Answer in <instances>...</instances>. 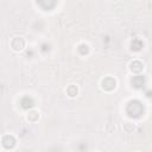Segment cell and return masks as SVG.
Masks as SVG:
<instances>
[{
	"instance_id": "obj_7",
	"label": "cell",
	"mask_w": 152,
	"mask_h": 152,
	"mask_svg": "<svg viewBox=\"0 0 152 152\" xmlns=\"http://www.w3.org/2000/svg\"><path fill=\"white\" fill-rule=\"evenodd\" d=\"M141 48H142V42H141L140 39H134V40L132 42V50L139 51Z\"/></svg>"
},
{
	"instance_id": "obj_8",
	"label": "cell",
	"mask_w": 152,
	"mask_h": 152,
	"mask_svg": "<svg viewBox=\"0 0 152 152\" xmlns=\"http://www.w3.org/2000/svg\"><path fill=\"white\" fill-rule=\"evenodd\" d=\"M39 6H42L44 10H50V8H52L56 4L53 2V1H51V2H46V1H39V2H37Z\"/></svg>"
},
{
	"instance_id": "obj_4",
	"label": "cell",
	"mask_w": 152,
	"mask_h": 152,
	"mask_svg": "<svg viewBox=\"0 0 152 152\" xmlns=\"http://www.w3.org/2000/svg\"><path fill=\"white\" fill-rule=\"evenodd\" d=\"M144 83H145V77L144 76H135L132 80V84L135 88H141L144 86Z\"/></svg>"
},
{
	"instance_id": "obj_6",
	"label": "cell",
	"mask_w": 152,
	"mask_h": 152,
	"mask_svg": "<svg viewBox=\"0 0 152 152\" xmlns=\"http://www.w3.org/2000/svg\"><path fill=\"white\" fill-rule=\"evenodd\" d=\"M142 64L139 62V61H134L132 64H131V69L133 70V71H135V72H139V71H141L142 70Z\"/></svg>"
},
{
	"instance_id": "obj_3",
	"label": "cell",
	"mask_w": 152,
	"mask_h": 152,
	"mask_svg": "<svg viewBox=\"0 0 152 152\" xmlns=\"http://www.w3.org/2000/svg\"><path fill=\"white\" fill-rule=\"evenodd\" d=\"M20 104H21V107H23L24 109H30V108H32V107H33L34 102H33V100H32L30 96H25V97H23V99H21Z\"/></svg>"
},
{
	"instance_id": "obj_1",
	"label": "cell",
	"mask_w": 152,
	"mask_h": 152,
	"mask_svg": "<svg viewBox=\"0 0 152 152\" xmlns=\"http://www.w3.org/2000/svg\"><path fill=\"white\" fill-rule=\"evenodd\" d=\"M127 113L132 118H139L144 113V106L140 101L133 100L127 104Z\"/></svg>"
},
{
	"instance_id": "obj_5",
	"label": "cell",
	"mask_w": 152,
	"mask_h": 152,
	"mask_svg": "<svg viewBox=\"0 0 152 152\" xmlns=\"http://www.w3.org/2000/svg\"><path fill=\"white\" fill-rule=\"evenodd\" d=\"M2 142H4V146H5V147L11 148V147H13V146H14L15 140H14V138H13V137H11V135H6V137H4Z\"/></svg>"
},
{
	"instance_id": "obj_9",
	"label": "cell",
	"mask_w": 152,
	"mask_h": 152,
	"mask_svg": "<svg viewBox=\"0 0 152 152\" xmlns=\"http://www.w3.org/2000/svg\"><path fill=\"white\" fill-rule=\"evenodd\" d=\"M78 50H80V52H81V53H83V55H84V53H87V52H88V46L83 44V45H81V46H80V49H78Z\"/></svg>"
},
{
	"instance_id": "obj_2",
	"label": "cell",
	"mask_w": 152,
	"mask_h": 152,
	"mask_svg": "<svg viewBox=\"0 0 152 152\" xmlns=\"http://www.w3.org/2000/svg\"><path fill=\"white\" fill-rule=\"evenodd\" d=\"M102 87H103V89H106V90H112V89H114V88H115V80H113L112 77L104 78L103 82H102Z\"/></svg>"
}]
</instances>
